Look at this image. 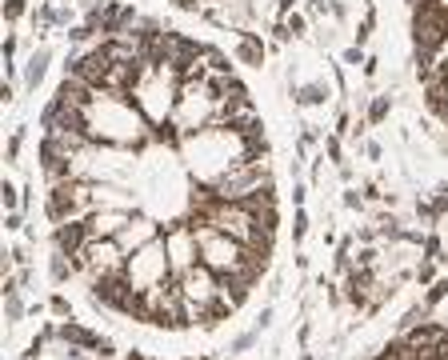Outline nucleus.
<instances>
[{
    "label": "nucleus",
    "instance_id": "6e6552de",
    "mask_svg": "<svg viewBox=\"0 0 448 360\" xmlns=\"http://www.w3.org/2000/svg\"><path fill=\"white\" fill-rule=\"evenodd\" d=\"M285 28H288V36H301V33H304V17H292Z\"/></svg>",
    "mask_w": 448,
    "mask_h": 360
},
{
    "label": "nucleus",
    "instance_id": "f257e3e1",
    "mask_svg": "<svg viewBox=\"0 0 448 360\" xmlns=\"http://www.w3.org/2000/svg\"><path fill=\"white\" fill-rule=\"evenodd\" d=\"M136 24V140H84L40 113L48 236L104 316L196 336L232 320L272 264L280 197L269 132L232 56L152 17Z\"/></svg>",
    "mask_w": 448,
    "mask_h": 360
},
{
    "label": "nucleus",
    "instance_id": "7ed1b4c3",
    "mask_svg": "<svg viewBox=\"0 0 448 360\" xmlns=\"http://www.w3.org/2000/svg\"><path fill=\"white\" fill-rule=\"evenodd\" d=\"M376 360H448V325L413 328L397 336Z\"/></svg>",
    "mask_w": 448,
    "mask_h": 360
},
{
    "label": "nucleus",
    "instance_id": "0eeeda50",
    "mask_svg": "<svg viewBox=\"0 0 448 360\" xmlns=\"http://www.w3.org/2000/svg\"><path fill=\"white\" fill-rule=\"evenodd\" d=\"M384 116H388V97H376V100H372V108H368V120H372V124H381Z\"/></svg>",
    "mask_w": 448,
    "mask_h": 360
},
{
    "label": "nucleus",
    "instance_id": "20e7f679",
    "mask_svg": "<svg viewBox=\"0 0 448 360\" xmlns=\"http://www.w3.org/2000/svg\"><path fill=\"white\" fill-rule=\"evenodd\" d=\"M237 60L240 65H264V40L256 33H240V40H237Z\"/></svg>",
    "mask_w": 448,
    "mask_h": 360
},
{
    "label": "nucleus",
    "instance_id": "39448f33",
    "mask_svg": "<svg viewBox=\"0 0 448 360\" xmlns=\"http://www.w3.org/2000/svg\"><path fill=\"white\" fill-rule=\"evenodd\" d=\"M45 68H48V49H40L29 60V68H24V84H29V88H36V84L45 81Z\"/></svg>",
    "mask_w": 448,
    "mask_h": 360
},
{
    "label": "nucleus",
    "instance_id": "f03ea898",
    "mask_svg": "<svg viewBox=\"0 0 448 360\" xmlns=\"http://www.w3.org/2000/svg\"><path fill=\"white\" fill-rule=\"evenodd\" d=\"M408 33L420 100L448 140V0H408Z\"/></svg>",
    "mask_w": 448,
    "mask_h": 360
},
{
    "label": "nucleus",
    "instance_id": "423d86ee",
    "mask_svg": "<svg viewBox=\"0 0 448 360\" xmlns=\"http://www.w3.org/2000/svg\"><path fill=\"white\" fill-rule=\"evenodd\" d=\"M24 13H29V0H8V4H4V20H8V24H16Z\"/></svg>",
    "mask_w": 448,
    "mask_h": 360
},
{
    "label": "nucleus",
    "instance_id": "1a4fd4ad",
    "mask_svg": "<svg viewBox=\"0 0 448 360\" xmlns=\"http://www.w3.org/2000/svg\"><path fill=\"white\" fill-rule=\"evenodd\" d=\"M344 60H349V65H360L365 56H360V49H349V52H344Z\"/></svg>",
    "mask_w": 448,
    "mask_h": 360
}]
</instances>
